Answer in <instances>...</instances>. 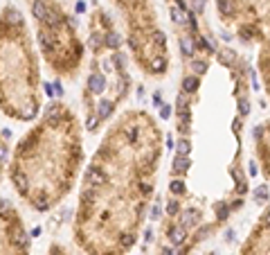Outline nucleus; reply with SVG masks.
<instances>
[{
	"label": "nucleus",
	"mask_w": 270,
	"mask_h": 255,
	"mask_svg": "<svg viewBox=\"0 0 270 255\" xmlns=\"http://www.w3.org/2000/svg\"><path fill=\"white\" fill-rule=\"evenodd\" d=\"M162 158L153 115L133 109L117 117L86 167L74 239L88 255H126L138 242Z\"/></svg>",
	"instance_id": "1"
},
{
	"label": "nucleus",
	"mask_w": 270,
	"mask_h": 255,
	"mask_svg": "<svg viewBox=\"0 0 270 255\" xmlns=\"http://www.w3.org/2000/svg\"><path fill=\"white\" fill-rule=\"evenodd\" d=\"M84 163L79 120L61 102H52L41 122L21 138L9 163V179L25 203L45 213L70 194Z\"/></svg>",
	"instance_id": "2"
},
{
	"label": "nucleus",
	"mask_w": 270,
	"mask_h": 255,
	"mask_svg": "<svg viewBox=\"0 0 270 255\" xmlns=\"http://www.w3.org/2000/svg\"><path fill=\"white\" fill-rule=\"evenodd\" d=\"M0 111L30 122L41 113V73L21 9H0Z\"/></svg>",
	"instance_id": "3"
},
{
	"label": "nucleus",
	"mask_w": 270,
	"mask_h": 255,
	"mask_svg": "<svg viewBox=\"0 0 270 255\" xmlns=\"http://www.w3.org/2000/svg\"><path fill=\"white\" fill-rule=\"evenodd\" d=\"M90 32V73L84 88L86 129L95 133L115 113L117 104L128 95L131 77L122 54V36L117 34L111 14L95 7L88 23Z\"/></svg>",
	"instance_id": "4"
},
{
	"label": "nucleus",
	"mask_w": 270,
	"mask_h": 255,
	"mask_svg": "<svg viewBox=\"0 0 270 255\" xmlns=\"http://www.w3.org/2000/svg\"><path fill=\"white\" fill-rule=\"evenodd\" d=\"M32 18L45 64L61 77H74L84 61V43L63 5L59 0H34Z\"/></svg>",
	"instance_id": "5"
},
{
	"label": "nucleus",
	"mask_w": 270,
	"mask_h": 255,
	"mask_svg": "<svg viewBox=\"0 0 270 255\" xmlns=\"http://www.w3.org/2000/svg\"><path fill=\"white\" fill-rule=\"evenodd\" d=\"M126 27V43L135 64L149 77H164L169 70L167 34L160 27L153 0H113Z\"/></svg>",
	"instance_id": "6"
},
{
	"label": "nucleus",
	"mask_w": 270,
	"mask_h": 255,
	"mask_svg": "<svg viewBox=\"0 0 270 255\" xmlns=\"http://www.w3.org/2000/svg\"><path fill=\"white\" fill-rule=\"evenodd\" d=\"M214 7L225 32L257 48V68L270 100V0H214Z\"/></svg>",
	"instance_id": "7"
},
{
	"label": "nucleus",
	"mask_w": 270,
	"mask_h": 255,
	"mask_svg": "<svg viewBox=\"0 0 270 255\" xmlns=\"http://www.w3.org/2000/svg\"><path fill=\"white\" fill-rule=\"evenodd\" d=\"M0 255H30L25 223L7 199H0Z\"/></svg>",
	"instance_id": "8"
},
{
	"label": "nucleus",
	"mask_w": 270,
	"mask_h": 255,
	"mask_svg": "<svg viewBox=\"0 0 270 255\" xmlns=\"http://www.w3.org/2000/svg\"><path fill=\"white\" fill-rule=\"evenodd\" d=\"M239 255H270V206L261 213L248 237L243 239Z\"/></svg>",
	"instance_id": "9"
},
{
	"label": "nucleus",
	"mask_w": 270,
	"mask_h": 255,
	"mask_svg": "<svg viewBox=\"0 0 270 255\" xmlns=\"http://www.w3.org/2000/svg\"><path fill=\"white\" fill-rule=\"evenodd\" d=\"M207 2L210 0H167V9H169L171 23L176 25V30H180L185 25L191 14L203 18V14L207 9Z\"/></svg>",
	"instance_id": "10"
},
{
	"label": "nucleus",
	"mask_w": 270,
	"mask_h": 255,
	"mask_svg": "<svg viewBox=\"0 0 270 255\" xmlns=\"http://www.w3.org/2000/svg\"><path fill=\"white\" fill-rule=\"evenodd\" d=\"M254 156L261 167V176L270 181V117L254 129Z\"/></svg>",
	"instance_id": "11"
},
{
	"label": "nucleus",
	"mask_w": 270,
	"mask_h": 255,
	"mask_svg": "<svg viewBox=\"0 0 270 255\" xmlns=\"http://www.w3.org/2000/svg\"><path fill=\"white\" fill-rule=\"evenodd\" d=\"M191 170V158L189 156H174L171 160V176L174 179H185V174Z\"/></svg>",
	"instance_id": "12"
},
{
	"label": "nucleus",
	"mask_w": 270,
	"mask_h": 255,
	"mask_svg": "<svg viewBox=\"0 0 270 255\" xmlns=\"http://www.w3.org/2000/svg\"><path fill=\"white\" fill-rule=\"evenodd\" d=\"M7 156H9V147L5 143V133H0V179H2V172H5Z\"/></svg>",
	"instance_id": "13"
},
{
	"label": "nucleus",
	"mask_w": 270,
	"mask_h": 255,
	"mask_svg": "<svg viewBox=\"0 0 270 255\" xmlns=\"http://www.w3.org/2000/svg\"><path fill=\"white\" fill-rule=\"evenodd\" d=\"M254 197H257V203H264L266 201V197H268V187H259V190L254 192Z\"/></svg>",
	"instance_id": "14"
}]
</instances>
